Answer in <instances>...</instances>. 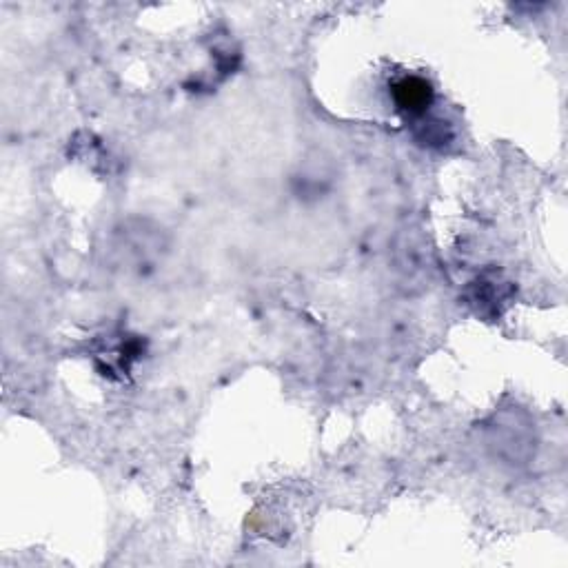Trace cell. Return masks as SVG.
Instances as JSON below:
<instances>
[{"label": "cell", "mask_w": 568, "mask_h": 568, "mask_svg": "<svg viewBox=\"0 0 568 568\" xmlns=\"http://www.w3.org/2000/svg\"><path fill=\"white\" fill-rule=\"evenodd\" d=\"M393 100L409 116H422L433 103V87L424 78L409 76L393 85Z\"/></svg>", "instance_id": "cell-1"}]
</instances>
